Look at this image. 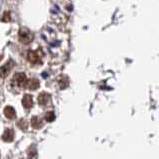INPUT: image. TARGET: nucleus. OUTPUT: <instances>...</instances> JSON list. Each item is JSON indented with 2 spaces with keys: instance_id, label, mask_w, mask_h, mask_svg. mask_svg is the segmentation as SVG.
Masks as SVG:
<instances>
[{
  "instance_id": "nucleus-1",
  "label": "nucleus",
  "mask_w": 159,
  "mask_h": 159,
  "mask_svg": "<svg viewBox=\"0 0 159 159\" xmlns=\"http://www.w3.org/2000/svg\"><path fill=\"white\" fill-rule=\"evenodd\" d=\"M27 81H28V79H27L26 75L24 73H22V72H18V73L14 74L12 78V83L19 88L26 87Z\"/></svg>"
},
{
  "instance_id": "nucleus-2",
  "label": "nucleus",
  "mask_w": 159,
  "mask_h": 159,
  "mask_svg": "<svg viewBox=\"0 0 159 159\" xmlns=\"http://www.w3.org/2000/svg\"><path fill=\"white\" fill-rule=\"evenodd\" d=\"M18 36H19L20 42H22L23 44H28V43H30L31 41H32V39H33L32 33H31L28 29H25V28H21L19 30Z\"/></svg>"
},
{
  "instance_id": "nucleus-3",
  "label": "nucleus",
  "mask_w": 159,
  "mask_h": 159,
  "mask_svg": "<svg viewBox=\"0 0 159 159\" xmlns=\"http://www.w3.org/2000/svg\"><path fill=\"white\" fill-rule=\"evenodd\" d=\"M13 67H14V62L13 61H8L5 65L0 67V77H1V78L7 77Z\"/></svg>"
},
{
  "instance_id": "nucleus-4",
  "label": "nucleus",
  "mask_w": 159,
  "mask_h": 159,
  "mask_svg": "<svg viewBox=\"0 0 159 159\" xmlns=\"http://www.w3.org/2000/svg\"><path fill=\"white\" fill-rule=\"evenodd\" d=\"M27 59L32 64H37V63L41 62V57H40L37 51H29L27 53Z\"/></svg>"
},
{
  "instance_id": "nucleus-5",
  "label": "nucleus",
  "mask_w": 159,
  "mask_h": 159,
  "mask_svg": "<svg viewBox=\"0 0 159 159\" xmlns=\"http://www.w3.org/2000/svg\"><path fill=\"white\" fill-rule=\"evenodd\" d=\"M50 102V95L46 92H42L38 96V103L42 106H46Z\"/></svg>"
},
{
  "instance_id": "nucleus-6",
  "label": "nucleus",
  "mask_w": 159,
  "mask_h": 159,
  "mask_svg": "<svg viewBox=\"0 0 159 159\" xmlns=\"http://www.w3.org/2000/svg\"><path fill=\"white\" fill-rule=\"evenodd\" d=\"M2 139L6 142H11L14 139V131L10 128H7L4 131V133L2 135Z\"/></svg>"
},
{
  "instance_id": "nucleus-7",
  "label": "nucleus",
  "mask_w": 159,
  "mask_h": 159,
  "mask_svg": "<svg viewBox=\"0 0 159 159\" xmlns=\"http://www.w3.org/2000/svg\"><path fill=\"white\" fill-rule=\"evenodd\" d=\"M22 104H23L24 108H31L33 105V98L31 95L26 94L24 95L23 99H22Z\"/></svg>"
},
{
  "instance_id": "nucleus-8",
  "label": "nucleus",
  "mask_w": 159,
  "mask_h": 159,
  "mask_svg": "<svg viewBox=\"0 0 159 159\" xmlns=\"http://www.w3.org/2000/svg\"><path fill=\"white\" fill-rule=\"evenodd\" d=\"M4 115H5L8 119H13V118H15L16 116L15 109L11 106H6L4 108Z\"/></svg>"
},
{
  "instance_id": "nucleus-9",
  "label": "nucleus",
  "mask_w": 159,
  "mask_h": 159,
  "mask_svg": "<svg viewBox=\"0 0 159 159\" xmlns=\"http://www.w3.org/2000/svg\"><path fill=\"white\" fill-rule=\"evenodd\" d=\"M30 122H31V125H32V127H33V128H35V129L41 128L42 125H43V122L37 116H33L32 118H31V121Z\"/></svg>"
},
{
  "instance_id": "nucleus-10",
  "label": "nucleus",
  "mask_w": 159,
  "mask_h": 159,
  "mask_svg": "<svg viewBox=\"0 0 159 159\" xmlns=\"http://www.w3.org/2000/svg\"><path fill=\"white\" fill-rule=\"evenodd\" d=\"M39 87V81L37 79H30L27 81L26 84V88H28L30 90H36Z\"/></svg>"
},
{
  "instance_id": "nucleus-11",
  "label": "nucleus",
  "mask_w": 159,
  "mask_h": 159,
  "mask_svg": "<svg viewBox=\"0 0 159 159\" xmlns=\"http://www.w3.org/2000/svg\"><path fill=\"white\" fill-rule=\"evenodd\" d=\"M59 86H60L61 89H65L68 85H69V79L67 78L66 76H62L60 79H59Z\"/></svg>"
},
{
  "instance_id": "nucleus-12",
  "label": "nucleus",
  "mask_w": 159,
  "mask_h": 159,
  "mask_svg": "<svg viewBox=\"0 0 159 159\" xmlns=\"http://www.w3.org/2000/svg\"><path fill=\"white\" fill-rule=\"evenodd\" d=\"M27 125H28V123H27V121L25 119H20L19 121L17 122V126L23 131H25L27 129Z\"/></svg>"
},
{
  "instance_id": "nucleus-13",
  "label": "nucleus",
  "mask_w": 159,
  "mask_h": 159,
  "mask_svg": "<svg viewBox=\"0 0 159 159\" xmlns=\"http://www.w3.org/2000/svg\"><path fill=\"white\" fill-rule=\"evenodd\" d=\"M45 120H46L47 122H52L54 119H55V114H54V112L52 111H49L47 112L46 114H45Z\"/></svg>"
},
{
  "instance_id": "nucleus-14",
  "label": "nucleus",
  "mask_w": 159,
  "mask_h": 159,
  "mask_svg": "<svg viewBox=\"0 0 159 159\" xmlns=\"http://www.w3.org/2000/svg\"><path fill=\"white\" fill-rule=\"evenodd\" d=\"M1 20L3 22H9L11 20V15H10V12L9 11H6V12H4V14L1 18Z\"/></svg>"
},
{
  "instance_id": "nucleus-15",
  "label": "nucleus",
  "mask_w": 159,
  "mask_h": 159,
  "mask_svg": "<svg viewBox=\"0 0 159 159\" xmlns=\"http://www.w3.org/2000/svg\"><path fill=\"white\" fill-rule=\"evenodd\" d=\"M1 58H2V57H1V56H0V60H1Z\"/></svg>"
}]
</instances>
